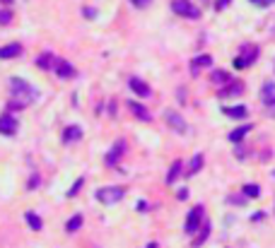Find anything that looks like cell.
<instances>
[{
  "label": "cell",
  "instance_id": "34",
  "mask_svg": "<svg viewBox=\"0 0 275 248\" xmlns=\"http://www.w3.org/2000/svg\"><path fill=\"white\" fill-rule=\"evenodd\" d=\"M229 2H232V0H218V2H215V10H224Z\"/></svg>",
  "mask_w": 275,
  "mask_h": 248
},
{
  "label": "cell",
  "instance_id": "20",
  "mask_svg": "<svg viewBox=\"0 0 275 248\" xmlns=\"http://www.w3.org/2000/svg\"><path fill=\"white\" fill-rule=\"evenodd\" d=\"M208 236H210V220H205V222H203V226H200V231H198V236H195V241H193V248L203 246Z\"/></svg>",
  "mask_w": 275,
  "mask_h": 248
},
{
  "label": "cell",
  "instance_id": "2",
  "mask_svg": "<svg viewBox=\"0 0 275 248\" xmlns=\"http://www.w3.org/2000/svg\"><path fill=\"white\" fill-rule=\"evenodd\" d=\"M203 222H205V207H203V205H195L191 212L186 215V222H184V231H186V234H195V231L203 226Z\"/></svg>",
  "mask_w": 275,
  "mask_h": 248
},
{
  "label": "cell",
  "instance_id": "6",
  "mask_svg": "<svg viewBox=\"0 0 275 248\" xmlns=\"http://www.w3.org/2000/svg\"><path fill=\"white\" fill-rule=\"evenodd\" d=\"M165 121H166V125H169L174 133H179V135L189 133V125H186V121H184V116H181L179 111H166Z\"/></svg>",
  "mask_w": 275,
  "mask_h": 248
},
{
  "label": "cell",
  "instance_id": "37",
  "mask_svg": "<svg viewBox=\"0 0 275 248\" xmlns=\"http://www.w3.org/2000/svg\"><path fill=\"white\" fill-rule=\"evenodd\" d=\"M271 2H273V0H258V2H256V5H258V7H268V5H271Z\"/></svg>",
  "mask_w": 275,
  "mask_h": 248
},
{
  "label": "cell",
  "instance_id": "10",
  "mask_svg": "<svg viewBox=\"0 0 275 248\" xmlns=\"http://www.w3.org/2000/svg\"><path fill=\"white\" fill-rule=\"evenodd\" d=\"M54 73L58 75V77H63V80H70V77H75V75H78V70L73 68V63H68V60H63V58H58Z\"/></svg>",
  "mask_w": 275,
  "mask_h": 248
},
{
  "label": "cell",
  "instance_id": "17",
  "mask_svg": "<svg viewBox=\"0 0 275 248\" xmlns=\"http://www.w3.org/2000/svg\"><path fill=\"white\" fill-rule=\"evenodd\" d=\"M55 63H58V58H55L54 53H49V51L36 58V65H39L41 70H55Z\"/></svg>",
  "mask_w": 275,
  "mask_h": 248
},
{
  "label": "cell",
  "instance_id": "35",
  "mask_svg": "<svg viewBox=\"0 0 275 248\" xmlns=\"http://www.w3.org/2000/svg\"><path fill=\"white\" fill-rule=\"evenodd\" d=\"M176 198H179V200H186V198H189V191H186V188H181V191L176 193Z\"/></svg>",
  "mask_w": 275,
  "mask_h": 248
},
{
  "label": "cell",
  "instance_id": "33",
  "mask_svg": "<svg viewBox=\"0 0 275 248\" xmlns=\"http://www.w3.org/2000/svg\"><path fill=\"white\" fill-rule=\"evenodd\" d=\"M27 188H29V191H31V188H39V174H34V176H31V178H29Z\"/></svg>",
  "mask_w": 275,
  "mask_h": 248
},
{
  "label": "cell",
  "instance_id": "27",
  "mask_svg": "<svg viewBox=\"0 0 275 248\" xmlns=\"http://www.w3.org/2000/svg\"><path fill=\"white\" fill-rule=\"evenodd\" d=\"M12 22V10L10 7H0V25H10Z\"/></svg>",
  "mask_w": 275,
  "mask_h": 248
},
{
  "label": "cell",
  "instance_id": "13",
  "mask_svg": "<svg viewBox=\"0 0 275 248\" xmlns=\"http://www.w3.org/2000/svg\"><path fill=\"white\" fill-rule=\"evenodd\" d=\"M128 111H131V113H133L136 118L145 121V123H150V121H152V113L145 109V106H142L140 101H128Z\"/></svg>",
  "mask_w": 275,
  "mask_h": 248
},
{
  "label": "cell",
  "instance_id": "24",
  "mask_svg": "<svg viewBox=\"0 0 275 248\" xmlns=\"http://www.w3.org/2000/svg\"><path fill=\"white\" fill-rule=\"evenodd\" d=\"M25 220H27V224L34 229V231H41V229H44V224H41V220H39V215H36V212H27V215H25Z\"/></svg>",
  "mask_w": 275,
  "mask_h": 248
},
{
  "label": "cell",
  "instance_id": "18",
  "mask_svg": "<svg viewBox=\"0 0 275 248\" xmlns=\"http://www.w3.org/2000/svg\"><path fill=\"white\" fill-rule=\"evenodd\" d=\"M184 174V162L181 159H176V162H171V169L166 171V183L171 186V183H176V178Z\"/></svg>",
  "mask_w": 275,
  "mask_h": 248
},
{
  "label": "cell",
  "instance_id": "11",
  "mask_svg": "<svg viewBox=\"0 0 275 248\" xmlns=\"http://www.w3.org/2000/svg\"><path fill=\"white\" fill-rule=\"evenodd\" d=\"M128 87H131V92H136L138 97H142V99L152 94L150 84L145 82V80H140V77H128Z\"/></svg>",
  "mask_w": 275,
  "mask_h": 248
},
{
  "label": "cell",
  "instance_id": "29",
  "mask_svg": "<svg viewBox=\"0 0 275 248\" xmlns=\"http://www.w3.org/2000/svg\"><path fill=\"white\" fill-rule=\"evenodd\" d=\"M131 5H133L136 10H145V7L152 5V0H131Z\"/></svg>",
  "mask_w": 275,
  "mask_h": 248
},
{
  "label": "cell",
  "instance_id": "31",
  "mask_svg": "<svg viewBox=\"0 0 275 248\" xmlns=\"http://www.w3.org/2000/svg\"><path fill=\"white\" fill-rule=\"evenodd\" d=\"M82 15L87 20H94V17H97V10H94V7H82Z\"/></svg>",
  "mask_w": 275,
  "mask_h": 248
},
{
  "label": "cell",
  "instance_id": "4",
  "mask_svg": "<svg viewBox=\"0 0 275 248\" xmlns=\"http://www.w3.org/2000/svg\"><path fill=\"white\" fill-rule=\"evenodd\" d=\"M256 58H258V46H242V53L234 58V68L237 70H247L248 65H253L256 63Z\"/></svg>",
  "mask_w": 275,
  "mask_h": 248
},
{
  "label": "cell",
  "instance_id": "28",
  "mask_svg": "<svg viewBox=\"0 0 275 248\" xmlns=\"http://www.w3.org/2000/svg\"><path fill=\"white\" fill-rule=\"evenodd\" d=\"M82 186H84V178H78V181H75V186H73V188H70L65 195H68V198H75V195L82 191Z\"/></svg>",
  "mask_w": 275,
  "mask_h": 248
},
{
  "label": "cell",
  "instance_id": "19",
  "mask_svg": "<svg viewBox=\"0 0 275 248\" xmlns=\"http://www.w3.org/2000/svg\"><path fill=\"white\" fill-rule=\"evenodd\" d=\"M244 92V84L242 82H229L224 84V89H220V97L224 99V97H237V94H242Z\"/></svg>",
  "mask_w": 275,
  "mask_h": 248
},
{
  "label": "cell",
  "instance_id": "1",
  "mask_svg": "<svg viewBox=\"0 0 275 248\" xmlns=\"http://www.w3.org/2000/svg\"><path fill=\"white\" fill-rule=\"evenodd\" d=\"M10 94H12V101L7 104L10 111H20V109H27L29 104L36 99V89L22 80V77H12L10 80Z\"/></svg>",
  "mask_w": 275,
  "mask_h": 248
},
{
  "label": "cell",
  "instance_id": "16",
  "mask_svg": "<svg viewBox=\"0 0 275 248\" xmlns=\"http://www.w3.org/2000/svg\"><path fill=\"white\" fill-rule=\"evenodd\" d=\"M17 55H22V44L0 46V60H10V58H17Z\"/></svg>",
  "mask_w": 275,
  "mask_h": 248
},
{
  "label": "cell",
  "instance_id": "36",
  "mask_svg": "<svg viewBox=\"0 0 275 248\" xmlns=\"http://www.w3.org/2000/svg\"><path fill=\"white\" fill-rule=\"evenodd\" d=\"M263 217H266V215H263V212H256V215H253V217H251V222H261V220H263Z\"/></svg>",
  "mask_w": 275,
  "mask_h": 248
},
{
  "label": "cell",
  "instance_id": "8",
  "mask_svg": "<svg viewBox=\"0 0 275 248\" xmlns=\"http://www.w3.org/2000/svg\"><path fill=\"white\" fill-rule=\"evenodd\" d=\"M261 101L266 104L268 113L275 116V82H266L261 87Z\"/></svg>",
  "mask_w": 275,
  "mask_h": 248
},
{
  "label": "cell",
  "instance_id": "39",
  "mask_svg": "<svg viewBox=\"0 0 275 248\" xmlns=\"http://www.w3.org/2000/svg\"><path fill=\"white\" fill-rule=\"evenodd\" d=\"M251 2H258V0H251Z\"/></svg>",
  "mask_w": 275,
  "mask_h": 248
},
{
  "label": "cell",
  "instance_id": "3",
  "mask_svg": "<svg viewBox=\"0 0 275 248\" xmlns=\"http://www.w3.org/2000/svg\"><path fill=\"white\" fill-rule=\"evenodd\" d=\"M123 195H126V188H121V186H107V188H99L97 191V200L102 205H116V202L123 200Z\"/></svg>",
  "mask_w": 275,
  "mask_h": 248
},
{
  "label": "cell",
  "instance_id": "15",
  "mask_svg": "<svg viewBox=\"0 0 275 248\" xmlns=\"http://www.w3.org/2000/svg\"><path fill=\"white\" fill-rule=\"evenodd\" d=\"M251 128H253L251 123H247V125H239L237 130H232V133L227 135V140H229L232 145H242V140H244L248 133H251Z\"/></svg>",
  "mask_w": 275,
  "mask_h": 248
},
{
  "label": "cell",
  "instance_id": "22",
  "mask_svg": "<svg viewBox=\"0 0 275 248\" xmlns=\"http://www.w3.org/2000/svg\"><path fill=\"white\" fill-rule=\"evenodd\" d=\"M224 116H229V118H247V106H224L222 109Z\"/></svg>",
  "mask_w": 275,
  "mask_h": 248
},
{
  "label": "cell",
  "instance_id": "14",
  "mask_svg": "<svg viewBox=\"0 0 275 248\" xmlns=\"http://www.w3.org/2000/svg\"><path fill=\"white\" fill-rule=\"evenodd\" d=\"M213 65V55L210 53H203V55H195L191 60V70H193V75H198L200 73V68H210Z\"/></svg>",
  "mask_w": 275,
  "mask_h": 248
},
{
  "label": "cell",
  "instance_id": "25",
  "mask_svg": "<svg viewBox=\"0 0 275 248\" xmlns=\"http://www.w3.org/2000/svg\"><path fill=\"white\" fill-rule=\"evenodd\" d=\"M210 80H213L215 84H229V75H227L224 70H213Z\"/></svg>",
  "mask_w": 275,
  "mask_h": 248
},
{
  "label": "cell",
  "instance_id": "21",
  "mask_svg": "<svg viewBox=\"0 0 275 248\" xmlns=\"http://www.w3.org/2000/svg\"><path fill=\"white\" fill-rule=\"evenodd\" d=\"M203 162H205V157H203V154H193V159L189 162V169H186V176L198 174V171L203 169Z\"/></svg>",
  "mask_w": 275,
  "mask_h": 248
},
{
  "label": "cell",
  "instance_id": "26",
  "mask_svg": "<svg viewBox=\"0 0 275 248\" xmlns=\"http://www.w3.org/2000/svg\"><path fill=\"white\" fill-rule=\"evenodd\" d=\"M242 193L247 195V198H258V195H261V188L253 186V183H247V186L242 188Z\"/></svg>",
  "mask_w": 275,
  "mask_h": 248
},
{
  "label": "cell",
  "instance_id": "12",
  "mask_svg": "<svg viewBox=\"0 0 275 248\" xmlns=\"http://www.w3.org/2000/svg\"><path fill=\"white\" fill-rule=\"evenodd\" d=\"M82 140V128L80 125H68L63 130V145H75Z\"/></svg>",
  "mask_w": 275,
  "mask_h": 248
},
{
  "label": "cell",
  "instance_id": "7",
  "mask_svg": "<svg viewBox=\"0 0 275 248\" xmlns=\"http://www.w3.org/2000/svg\"><path fill=\"white\" fill-rule=\"evenodd\" d=\"M126 154V140H116L113 142V147H111L109 152H107V166H118V162H121V157Z\"/></svg>",
  "mask_w": 275,
  "mask_h": 248
},
{
  "label": "cell",
  "instance_id": "9",
  "mask_svg": "<svg viewBox=\"0 0 275 248\" xmlns=\"http://www.w3.org/2000/svg\"><path fill=\"white\" fill-rule=\"evenodd\" d=\"M17 118L10 116V113H2L0 116V135H15L17 133Z\"/></svg>",
  "mask_w": 275,
  "mask_h": 248
},
{
  "label": "cell",
  "instance_id": "5",
  "mask_svg": "<svg viewBox=\"0 0 275 248\" xmlns=\"http://www.w3.org/2000/svg\"><path fill=\"white\" fill-rule=\"evenodd\" d=\"M171 10L179 17H186V20H198L200 17V10L193 5L191 0H171Z\"/></svg>",
  "mask_w": 275,
  "mask_h": 248
},
{
  "label": "cell",
  "instance_id": "30",
  "mask_svg": "<svg viewBox=\"0 0 275 248\" xmlns=\"http://www.w3.org/2000/svg\"><path fill=\"white\" fill-rule=\"evenodd\" d=\"M229 202H232V205H244V202H247V195L242 193V195H232V198H229Z\"/></svg>",
  "mask_w": 275,
  "mask_h": 248
},
{
  "label": "cell",
  "instance_id": "38",
  "mask_svg": "<svg viewBox=\"0 0 275 248\" xmlns=\"http://www.w3.org/2000/svg\"><path fill=\"white\" fill-rule=\"evenodd\" d=\"M2 2H10V0H2Z\"/></svg>",
  "mask_w": 275,
  "mask_h": 248
},
{
  "label": "cell",
  "instance_id": "32",
  "mask_svg": "<svg viewBox=\"0 0 275 248\" xmlns=\"http://www.w3.org/2000/svg\"><path fill=\"white\" fill-rule=\"evenodd\" d=\"M234 154H237L239 159H244V157H247V149H244V145H234Z\"/></svg>",
  "mask_w": 275,
  "mask_h": 248
},
{
  "label": "cell",
  "instance_id": "23",
  "mask_svg": "<svg viewBox=\"0 0 275 248\" xmlns=\"http://www.w3.org/2000/svg\"><path fill=\"white\" fill-rule=\"evenodd\" d=\"M80 226H82V215H73V217L68 220V224H65V231H68V234H75Z\"/></svg>",
  "mask_w": 275,
  "mask_h": 248
}]
</instances>
